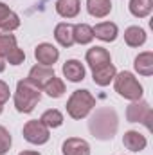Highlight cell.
<instances>
[{
  "label": "cell",
  "instance_id": "obj_18",
  "mask_svg": "<svg viewBox=\"0 0 153 155\" xmlns=\"http://www.w3.org/2000/svg\"><path fill=\"white\" fill-rule=\"evenodd\" d=\"M79 0H56V13L63 18H76L79 15Z\"/></svg>",
  "mask_w": 153,
  "mask_h": 155
},
{
  "label": "cell",
  "instance_id": "obj_22",
  "mask_svg": "<svg viewBox=\"0 0 153 155\" xmlns=\"http://www.w3.org/2000/svg\"><path fill=\"white\" fill-rule=\"evenodd\" d=\"M72 33H74V43L79 45H86L94 40V29L88 24H76Z\"/></svg>",
  "mask_w": 153,
  "mask_h": 155
},
{
  "label": "cell",
  "instance_id": "obj_26",
  "mask_svg": "<svg viewBox=\"0 0 153 155\" xmlns=\"http://www.w3.org/2000/svg\"><path fill=\"white\" fill-rule=\"evenodd\" d=\"M11 134L7 132V128L5 126H2L0 124V155L7 153L9 152V148H11Z\"/></svg>",
  "mask_w": 153,
  "mask_h": 155
},
{
  "label": "cell",
  "instance_id": "obj_27",
  "mask_svg": "<svg viewBox=\"0 0 153 155\" xmlns=\"http://www.w3.org/2000/svg\"><path fill=\"white\" fill-rule=\"evenodd\" d=\"M7 61L11 63V65H20V63H24V60H25V52L22 51V49H18V47H15L7 56Z\"/></svg>",
  "mask_w": 153,
  "mask_h": 155
},
{
  "label": "cell",
  "instance_id": "obj_25",
  "mask_svg": "<svg viewBox=\"0 0 153 155\" xmlns=\"http://www.w3.org/2000/svg\"><path fill=\"white\" fill-rule=\"evenodd\" d=\"M15 47H16V38H15V35H9V33L0 35V56H7Z\"/></svg>",
  "mask_w": 153,
  "mask_h": 155
},
{
  "label": "cell",
  "instance_id": "obj_8",
  "mask_svg": "<svg viewBox=\"0 0 153 155\" xmlns=\"http://www.w3.org/2000/svg\"><path fill=\"white\" fill-rule=\"evenodd\" d=\"M85 60H86V63H88V67L92 71L112 63V56H110V52L105 47H92V49H88L86 54H85Z\"/></svg>",
  "mask_w": 153,
  "mask_h": 155
},
{
  "label": "cell",
  "instance_id": "obj_5",
  "mask_svg": "<svg viewBox=\"0 0 153 155\" xmlns=\"http://www.w3.org/2000/svg\"><path fill=\"white\" fill-rule=\"evenodd\" d=\"M50 128H47L40 119H33L27 121L24 124V139L31 144H45L50 139Z\"/></svg>",
  "mask_w": 153,
  "mask_h": 155
},
{
  "label": "cell",
  "instance_id": "obj_23",
  "mask_svg": "<svg viewBox=\"0 0 153 155\" xmlns=\"http://www.w3.org/2000/svg\"><path fill=\"white\" fill-rule=\"evenodd\" d=\"M40 121H41L47 128H60V126L63 124V114H61L60 110H56V108H50V110H45V112L41 114Z\"/></svg>",
  "mask_w": 153,
  "mask_h": 155
},
{
  "label": "cell",
  "instance_id": "obj_7",
  "mask_svg": "<svg viewBox=\"0 0 153 155\" xmlns=\"http://www.w3.org/2000/svg\"><path fill=\"white\" fill-rule=\"evenodd\" d=\"M34 58H36V61H38L40 65L52 67V65L58 61V58H60V51H58L52 43L43 41V43L36 45V49H34Z\"/></svg>",
  "mask_w": 153,
  "mask_h": 155
},
{
  "label": "cell",
  "instance_id": "obj_3",
  "mask_svg": "<svg viewBox=\"0 0 153 155\" xmlns=\"http://www.w3.org/2000/svg\"><path fill=\"white\" fill-rule=\"evenodd\" d=\"M65 107H67V114L72 119H83L96 107V97L88 90H74Z\"/></svg>",
  "mask_w": 153,
  "mask_h": 155
},
{
  "label": "cell",
  "instance_id": "obj_21",
  "mask_svg": "<svg viewBox=\"0 0 153 155\" xmlns=\"http://www.w3.org/2000/svg\"><path fill=\"white\" fill-rule=\"evenodd\" d=\"M128 7L135 18H146L153 11V0H130Z\"/></svg>",
  "mask_w": 153,
  "mask_h": 155
},
{
  "label": "cell",
  "instance_id": "obj_19",
  "mask_svg": "<svg viewBox=\"0 0 153 155\" xmlns=\"http://www.w3.org/2000/svg\"><path fill=\"white\" fill-rule=\"evenodd\" d=\"M135 71L141 74V76H151L153 74V52L151 51H146V52H141L137 58H135V63H133Z\"/></svg>",
  "mask_w": 153,
  "mask_h": 155
},
{
  "label": "cell",
  "instance_id": "obj_31",
  "mask_svg": "<svg viewBox=\"0 0 153 155\" xmlns=\"http://www.w3.org/2000/svg\"><path fill=\"white\" fill-rule=\"evenodd\" d=\"M2 110H4V107H2V105H0V114H2Z\"/></svg>",
  "mask_w": 153,
  "mask_h": 155
},
{
  "label": "cell",
  "instance_id": "obj_20",
  "mask_svg": "<svg viewBox=\"0 0 153 155\" xmlns=\"http://www.w3.org/2000/svg\"><path fill=\"white\" fill-rule=\"evenodd\" d=\"M124 41L130 47H141L146 41V31L139 25H130L124 31Z\"/></svg>",
  "mask_w": 153,
  "mask_h": 155
},
{
  "label": "cell",
  "instance_id": "obj_14",
  "mask_svg": "<svg viewBox=\"0 0 153 155\" xmlns=\"http://www.w3.org/2000/svg\"><path fill=\"white\" fill-rule=\"evenodd\" d=\"M72 29H74V25L67 24V22H61V24L56 25L54 38H56V41L61 47H72L74 45V33H72Z\"/></svg>",
  "mask_w": 153,
  "mask_h": 155
},
{
  "label": "cell",
  "instance_id": "obj_6",
  "mask_svg": "<svg viewBox=\"0 0 153 155\" xmlns=\"http://www.w3.org/2000/svg\"><path fill=\"white\" fill-rule=\"evenodd\" d=\"M126 117L130 123H144L148 130H151V119H153V112H151V107L139 99V101H133L128 108H126Z\"/></svg>",
  "mask_w": 153,
  "mask_h": 155
},
{
  "label": "cell",
  "instance_id": "obj_2",
  "mask_svg": "<svg viewBox=\"0 0 153 155\" xmlns=\"http://www.w3.org/2000/svg\"><path fill=\"white\" fill-rule=\"evenodd\" d=\"M41 99V90L34 83H31L27 78L20 79L16 83V92H15V108L20 114H31L34 107Z\"/></svg>",
  "mask_w": 153,
  "mask_h": 155
},
{
  "label": "cell",
  "instance_id": "obj_12",
  "mask_svg": "<svg viewBox=\"0 0 153 155\" xmlns=\"http://www.w3.org/2000/svg\"><path fill=\"white\" fill-rule=\"evenodd\" d=\"M63 76L72 83H79L85 79V67L79 60H67L63 63Z\"/></svg>",
  "mask_w": 153,
  "mask_h": 155
},
{
  "label": "cell",
  "instance_id": "obj_29",
  "mask_svg": "<svg viewBox=\"0 0 153 155\" xmlns=\"http://www.w3.org/2000/svg\"><path fill=\"white\" fill-rule=\"evenodd\" d=\"M18 155H41L40 152H31V150H25V152H20Z\"/></svg>",
  "mask_w": 153,
  "mask_h": 155
},
{
  "label": "cell",
  "instance_id": "obj_28",
  "mask_svg": "<svg viewBox=\"0 0 153 155\" xmlns=\"http://www.w3.org/2000/svg\"><path fill=\"white\" fill-rule=\"evenodd\" d=\"M9 96H11L9 85H7L5 81H2V79H0V105H4V103L9 99Z\"/></svg>",
  "mask_w": 153,
  "mask_h": 155
},
{
  "label": "cell",
  "instance_id": "obj_17",
  "mask_svg": "<svg viewBox=\"0 0 153 155\" xmlns=\"http://www.w3.org/2000/svg\"><path fill=\"white\" fill-rule=\"evenodd\" d=\"M115 74H117L115 67L112 65V63H108V65H105V67H101V69L92 71V79H94L96 85H99V87H106V85H110V83L114 81Z\"/></svg>",
  "mask_w": 153,
  "mask_h": 155
},
{
  "label": "cell",
  "instance_id": "obj_15",
  "mask_svg": "<svg viewBox=\"0 0 153 155\" xmlns=\"http://www.w3.org/2000/svg\"><path fill=\"white\" fill-rule=\"evenodd\" d=\"M92 29H94V38H99L101 41H115L119 35V29L114 22H101Z\"/></svg>",
  "mask_w": 153,
  "mask_h": 155
},
{
  "label": "cell",
  "instance_id": "obj_9",
  "mask_svg": "<svg viewBox=\"0 0 153 155\" xmlns=\"http://www.w3.org/2000/svg\"><path fill=\"white\" fill-rule=\"evenodd\" d=\"M54 76H56V74H54V69L45 67V65H34V67L29 71L27 79H29L31 83H34L40 90H41V88H43V87H45V85H47Z\"/></svg>",
  "mask_w": 153,
  "mask_h": 155
},
{
  "label": "cell",
  "instance_id": "obj_1",
  "mask_svg": "<svg viewBox=\"0 0 153 155\" xmlns=\"http://www.w3.org/2000/svg\"><path fill=\"white\" fill-rule=\"evenodd\" d=\"M119 128V117L115 114L114 108H97L96 114L88 121V130L96 139L101 141H110L114 139L115 132Z\"/></svg>",
  "mask_w": 153,
  "mask_h": 155
},
{
  "label": "cell",
  "instance_id": "obj_13",
  "mask_svg": "<svg viewBox=\"0 0 153 155\" xmlns=\"http://www.w3.org/2000/svg\"><path fill=\"white\" fill-rule=\"evenodd\" d=\"M122 144L130 152H142L146 148V144H148V139L142 134L135 132V130H128L124 134V137H122Z\"/></svg>",
  "mask_w": 153,
  "mask_h": 155
},
{
  "label": "cell",
  "instance_id": "obj_24",
  "mask_svg": "<svg viewBox=\"0 0 153 155\" xmlns=\"http://www.w3.org/2000/svg\"><path fill=\"white\" fill-rule=\"evenodd\" d=\"M43 92H47V96L49 97H61L63 96V92H65V83L60 79V78H52L43 88H41Z\"/></svg>",
  "mask_w": 153,
  "mask_h": 155
},
{
  "label": "cell",
  "instance_id": "obj_11",
  "mask_svg": "<svg viewBox=\"0 0 153 155\" xmlns=\"http://www.w3.org/2000/svg\"><path fill=\"white\" fill-rule=\"evenodd\" d=\"M20 27V18L15 11H11L4 2H0V29L2 31H15Z\"/></svg>",
  "mask_w": 153,
  "mask_h": 155
},
{
  "label": "cell",
  "instance_id": "obj_16",
  "mask_svg": "<svg viewBox=\"0 0 153 155\" xmlns=\"http://www.w3.org/2000/svg\"><path fill=\"white\" fill-rule=\"evenodd\" d=\"M86 11L94 18H105L112 11L110 0H86Z\"/></svg>",
  "mask_w": 153,
  "mask_h": 155
},
{
  "label": "cell",
  "instance_id": "obj_30",
  "mask_svg": "<svg viewBox=\"0 0 153 155\" xmlns=\"http://www.w3.org/2000/svg\"><path fill=\"white\" fill-rule=\"evenodd\" d=\"M5 71V61H4V58L0 56V72H4Z\"/></svg>",
  "mask_w": 153,
  "mask_h": 155
},
{
  "label": "cell",
  "instance_id": "obj_10",
  "mask_svg": "<svg viewBox=\"0 0 153 155\" xmlns=\"http://www.w3.org/2000/svg\"><path fill=\"white\" fill-rule=\"evenodd\" d=\"M61 153L63 155H90V144L85 139L70 137V139H67L63 143Z\"/></svg>",
  "mask_w": 153,
  "mask_h": 155
},
{
  "label": "cell",
  "instance_id": "obj_4",
  "mask_svg": "<svg viewBox=\"0 0 153 155\" xmlns=\"http://www.w3.org/2000/svg\"><path fill=\"white\" fill-rule=\"evenodd\" d=\"M114 87H115V92L124 99H130V101L142 99V85L128 71H122V72L115 74Z\"/></svg>",
  "mask_w": 153,
  "mask_h": 155
}]
</instances>
